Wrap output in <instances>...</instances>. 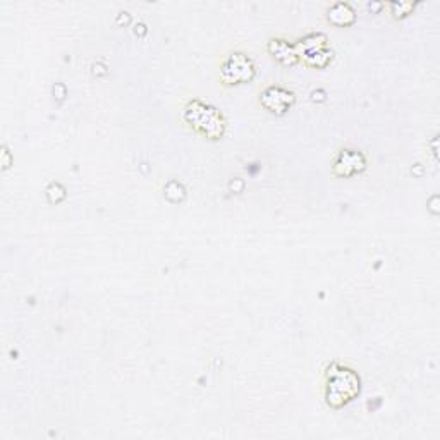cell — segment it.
<instances>
[{
  "label": "cell",
  "instance_id": "1",
  "mask_svg": "<svg viewBox=\"0 0 440 440\" xmlns=\"http://www.w3.org/2000/svg\"><path fill=\"white\" fill-rule=\"evenodd\" d=\"M249 76H251V64L245 57H241V55H234L231 61L225 62L224 79L229 81V83L249 79Z\"/></svg>",
  "mask_w": 440,
  "mask_h": 440
}]
</instances>
